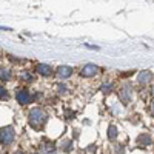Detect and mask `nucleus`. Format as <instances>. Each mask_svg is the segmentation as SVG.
Listing matches in <instances>:
<instances>
[{"label": "nucleus", "instance_id": "6", "mask_svg": "<svg viewBox=\"0 0 154 154\" xmlns=\"http://www.w3.org/2000/svg\"><path fill=\"white\" fill-rule=\"evenodd\" d=\"M37 71H38V74H42V75H49L53 69H51V66L46 65V63H42V65L37 66Z\"/></svg>", "mask_w": 154, "mask_h": 154}, {"label": "nucleus", "instance_id": "11", "mask_svg": "<svg viewBox=\"0 0 154 154\" xmlns=\"http://www.w3.org/2000/svg\"><path fill=\"white\" fill-rule=\"evenodd\" d=\"M8 96V93H6V89L3 88V86H0V99H5Z\"/></svg>", "mask_w": 154, "mask_h": 154}, {"label": "nucleus", "instance_id": "14", "mask_svg": "<svg viewBox=\"0 0 154 154\" xmlns=\"http://www.w3.org/2000/svg\"><path fill=\"white\" fill-rule=\"evenodd\" d=\"M151 109H152V112H154V102H152V103H151Z\"/></svg>", "mask_w": 154, "mask_h": 154}, {"label": "nucleus", "instance_id": "4", "mask_svg": "<svg viewBox=\"0 0 154 154\" xmlns=\"http://www.w3.org/2000/svg\"><path fill=\"white\" fill-rule=\"evenodd\" d=\"M99 72V66H96V65H86V66H83V69H82V75L83 77H93V75H96Z\"/></svg>", "mask_w": 154, "mask_h": 154}, {"label": "nucleus", "instance_id": "2", "mask_svg": "<svg viewBox=\"0 0 154 154\" xmlns=\"http://www.w3.org/2000/svg\"><path fill=\"white\" fill-rule=\"evenodd\" d=\"M14 128L12 126H3L0 128V143L2 145H9L12 140H14Z\"/></svg>", "mask_w": 154, "mask_h": 154}, {"label": "nucleus", "instance_id": "9", "mask_svg": "<svg viewBox=\"0 0 154 154\" xmlns=\"http://www.w3.org/2000/svg\"><path fill=\"white\" fill-rule=\"evenodd\" d=\"M116 136H117V130H116V126H109L108 137H109V139H116Z\"/></svg>", "mask_w": 154, "mask_h": 154}, {"label": "nucleus", "instance_id": "3", "mask_svg": "<svg viewBox=\"0 0 154 154\" xmlns=\"http://www.w3.org/2000/svg\"><path fill=\"white\" fill-rule=\"evenodd\" d=\"M31 100H32V96L26 91V89H22V91L17 93V102H19V103L26 105V103H29Z\"/></svg>", "mask_w": 154, "mask_h": 154}, {"label": "nucleus", "instance_id": "13", "mask_svg": "<svg viewBox=\"0 0 154 154\" xmlns=\"http://www.w3.org/2000/svg\"><path fill=\"white\" fill-rule=\"evenodd\" d=\"M109 89H111V85H103V91H105V93H106V91L109 93Z\"/></svg>", "mask_w": 154, "mask_h": 154}, {"label": "nucleus", "instance_id": "1", "mask_svg": "<svg viewBox=\"0 0 154 154\" xmlns=\"http://www.w3.org/2000/svg\"><path fill=\"white\" fill-rule=\"evenodd\" d=\"M46 119H48V116L42 108H32L29 111V123H31L32 128H35V130H40L45 125Z\"/></svg>", "mask_w": 154, "mask_h": 154}, {"label": "nucleus", "instance_id": "8", "mask_svg": "<svg viewBox=\"0 0 154 154\" xmlns=\"http://www.w3.org/2000/svg\"><path fill=\"white\" fill-rule=\"evenodd\" d=\"M0 79H3V80H9L11 79V71L3 68V69H0Z\"/></svg>", "mask_w": 154, "mask_h": 154}, {"label": "nucleus", "instance_id": "12", "mask_svg": "<svg viewBox=\"0 0 154 154\" xmlns=\"http://www.w3.org/2000/svg\"><path fill=\"white\" fill-rule=\"evenodd\" d=\"M23 79H25V80H31V77H29L28 72H23Z\"/></svg>", "mask_w": 154, "mask_h": 154}, {"label": "nucleus", "instance_id": "7", "mask_svg": "<svg viewBox=\"0 0 154 154\" xmlns=\"http://www.w3.org/2000/svg\"><path fill=\"white\" fill-rule=\"evenodd\" d=\"M151 80V72L149 71H142L139 74V82L140 83H148Z\"/></svg>", "mask_w": 154, "mask_h": 154}, {"label": "nucleus", "instance_id": "5", "mask_svg": "<svg viewBox=\"0 0 154 154\" xmlns=\"http://www.w3.org/2000/svg\"><path fill=\"white\" fill-rule=\"evenodd\" d=\"M72 74V68L71 66H59L57 69V77H60V79H68V77H71Z\"/></svg>", "mask_w": 154, "mask_h": 154}, {"label": "nucleus", "instance_id": "10", "mask_svg": "<svg viewBox=\"0 0 154 154\" xmlns=\"http://www.w3.org/2000/svg\"><path fill=\"white\" fill-rule=\"evenodd\" d=\"M140 142H142V143H145V145L151 143V140H149V136H142V137H140Z\"/></svg>", "mask_w": 154, "mask_h": 154}, {"label": "nucleus", "instance_id": "15", "mask_svg": "<svg viewBox=\"0 0 154 154\" xmlns=\"http://www.w3.org/2000/svg\"><path fill=\"white\" fill-rule=\"evenodd\" d=\"M16 154H23V152H22V151H17V152H16Z\"/></svg>", "mask_w": 154, "mask_h": 154}]
</instances>
